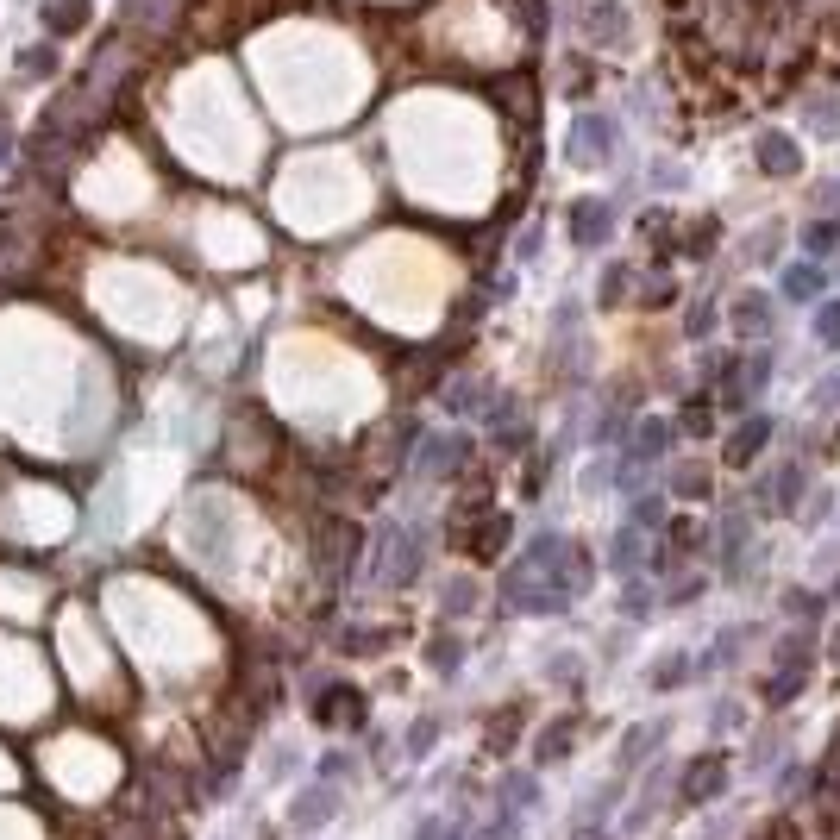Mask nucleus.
I'll list each match as a JSON object with an SVG mask.
<instances>
[{
	"label": "nucleus",
	"mask_w": 840,
	"mask_h": 840,
	"mask_svg": "<svg viewBox=\"0 0 840 840\" xmlns=\"http://www.w3.org/2000/svg\"><path fill=\"white\" fill-rule=\"evenodd\" d=\"M765 446H772V420H765V414H753L746 427H734V433H728V446H721V458H728V471H746V464H753Z\"/></svg>",
	"instance_id": "f257e3e1"
},
{
	"label": "nucleus",
	"mask_w": 840,
	"mask_h": 840,
	"mask_svg": "<svg viewBox=\"0 0 840 840\" xmlns=\"http://www.w3.org/2000/svg\"><path fill=\"white\" fill-rule=\"evenodd\" d=\"M721 784H728V759H715V753H703V759H696V765H690V778L678 784V797H684V803H709V797H715V790H721Z\"/></svg>",
	"instance_id": "f03ea898"
},
{
	"label": "nucleus",
	"mask_w": 840,
	"mask_h": 840,
	"mask_svg": "<svg viewBox=\"0 0 840 840\" xmlns=\"http://www.w3.org/2000/svg\"><path fill=\"white\" fill-rule=\"evenodd\" d=\"M759 163H765V176H797L803 170V151H797V138H790V132H765L759 138Z\"/></svg>",
	"instance_id": "7ed1b4c3"
},
{
	"label": "nucleus",
	"mask_w": 840,
	"mask_h": 840,
	"mask_svg": "<svg viewBox=\"0 0 840 840\" xmlns=\"http://www.w3.org/2000/svg\"><path fill=\"white\" fill-rule=\"evenodd\" d=\"M571 239L577 245H602V239H609V201H577L571 207Z\"/></svg>",
	"instance_id": "20e7f679"
},
{
	"label": "nucleus",
	"mask_w": 840,
	"mask_h": 840,
	"mask_svg": "<svg viewBox=\"0 0 840 840\" xmlns=\"http://www.w3.org/2000/svg\"><path fill=\"white\" fill-rule=\"evenodd\" d=\"M734 326H740V333H765V326H772V295H765V289L734 295Z\"/></svg>",
	"instance_id": "39448f33"
},
{
	"label": "nucleus",
	"mask_w": 840,
	"mask_h": 840,
	"mask_svg": "<svg viewBox=\"0 0 840 840\" xmlns=\"http://www.w3.org/2000/svg\"><path fill=\"white\" fill-rule=\"evenodd\" d=\"M784 295L790 301H815V295H822V270H815V264H790L784 270Z\"/></svg>",
	"instance_id": "423d86ee"
},
{
	"label": "nucleus",
	"mask_w": 840,
	"mask_h": 840,
	"mask_svg": "<svg viewBox=\"0 0 840 840\" xmlns=\"http://www.w3.org/2000/svg\"><path fill=\"white\" fill-rule=\"evenodd\" d=\"M834 245H840V220H809L803 226V251H809V258H828Z\"/></svg>",
	"instance_id": "0eeeda50"
},
{
	"label": "nucleus",
	"mask_w": 840,
	"mask_h": 840,
	"mask_svg": "<svg viewBox=\"0 0 840 840\" xmlns=\"http://www.w3.org/2000/svg\"><path fill=\"white\" fill-rule=\"evenodd\" d=\"M577 151L602 157V151H609V126H602V120H577Z\"/></svg>",
	"instance_id": "6e6552de"
},
{
	"label": "nucleus",
	"mask_w": 840,
	"mask_h": 840,
	"mask_svg": "<svg viewBox=\"0 0 840 840\" xmlns=\"http://www.w3.org/2000/svg\"><path fill=\"white\" fill-rule=\"evenodd\" d=\"M815 339L840 345V301H822V308H815Z\"/></svg>",
	"instance_id": "1a4fd4ad"
},
{
	"label": "nucleus",
	"mask_w": 840,
	"mask_h": 840,
	"mask_svg": "<svg viewBox=\"0 0 840 840\" xmlns=\"http://www.w3.org/2000/svg\"><path fill=\"white\" fill-rule=\"evenodd\" d=\"M659 734H665V728H659V721H652V728H640L634 740H627V746H621V772H627V765H634L640 753H652V740H659Z\"/></svg>",
	"instance_id": "9d476101"
},
{
	"label": "nucleus",
	"mask_w": 840,
	"mask_h": 840,
	"mask_svg": "<svg viewBox=\"0 0 840 840\" xmlns=\"http://www.w3.org/2000/svg\"><path fill=\"white\" fill-rule=\"evenodd\" d=\"M596 38H615V32H627V19H621V7H609V0H602L596 7V26H590Z\"/></svg>",
	"instance_id": "9b49d317"
},
{
	"label": "nucleus",
	"mask_w": 840,
	"mask_h": 840,
	"mask_svg": "<svg viewBox=\"0 0 840 840\" xmlns=\"http://www.w3.org/2000/svg\"><path fill=\"white\" fill-rule=\"evenodd\" d=\"M797 690H803V671H784L778 684H765V703H790Z\"/></svg>",
	"instance_id": "f8f14e48"
},
{
	"label": "nucleus",
	"mask_w": 840,
	"mask_h": 840,
	"mask_svg": "<svg viewBox=\"0 0 840 840\" xmlns=\"http://www.w3.org/2000/svg\"><path fill=\"white\" fill-rule=\"evenodd\" d=\"M640 565V533H621L615 540V571H634Z\"/></svg>",
	"instance_id": "ddd939ff"
},
{
	"label": "nucleus",
	"mask_w": 840,
	"mask_h": 840,
	"mask_svg": "<svg viewBox=\"0 0 840 840\" xmlns=\"http://www.w3.org/2000/svg\"><path fill=\"white\" fill-rule=\"evenodd\" d=\"M815 214H822V220H840V182H822V189H815Z\"/></svg>",
	"instance_id": "4468645a"
},
{
	"label": "nucleus",
	"mask_w": 840,
	"mask_h": 840,
	"mask_svg": "<svg viewBox=\"0 0 840 840\" xmlns=\"http://www.w3.org/2000/svg\"><path fill=\"white\" fill-rule=\"evenodd\" d=\"M703 489H709L703 464H684V471H678V496H703Z\"/></svg>",
	"instance_id": "2eb2a0df"
},
{
	"label": "nucleus",
	"mask_w": 840,
	"mask_h": 840,
	"mask_svg": "<svg viewBox=\"0 0 840 840\" xmlns=\"http://www.w3.org/2000/svg\"><path fill=\"white\" fill-rule=\"evenodd\" d=\"M797 496H803V471H797V464H790V471L778 477V508H790Z\"/></svg>",
	"instance_id": "dca6fc26"
},
{
	"label": "nucleus",
	"mask_w": 840,
	"mask_h": 840,
	"mask_svg": "<svg viewBox=\"0 0 840 840\" xmlns=\"http://www.w3.org/2000/svg\"><path fill=\"white\" fill-rule=\"evenodd\" d=\"M690 678V659H665L659 665V678H652V684H659V690H671V684H684Z\"/></svg>",
	"instance_id": "f3484780"
},
{
	"label": "nucleus",
	"mask_w": 840,
	"mask_h": 840,
	"mask_svg": "<svg viewBox=\"0 0 840 840\" xmlns=\"http://www.w3.org/2000/svg\"><path fill=\"white\" fill-rule=\"evenodd\" d=\"M784 609H790V615H822V602H815L809 590H790V596H784Z\"/></svg>",
	"instance_id": "a211bd4d"
},
{
	"label": "nucleus",
	"mask_w": 840,
	"mask_h": 840,
	"mask_svg": "<svg viewBox=\"0 0 840 840\" xmlns=\"http://www.w3.org/2000/svg\"><path fill=\"white\" fill-rule=\"evenodd\" d=\"M684 427H690V433H709V402H690V408H684Z\"/></svg>",
	"instance_id": "6ab92c4d"
},
{
	"label": "nucleus",
	"mask_w": 840,
	"mask_h": 840,
	"mask_svg": "<svg viewBox=\"0 0 840 840\" xmlns=\"http://www.w3.org/2000/svg\"><path fill=\"white\" fill-rule=\"evenodd\" d=\"M640 452H665V427H659V420H652V427L640 433Z\"/></svg>",
	"instance_id": "aec40b11"
}]
</instances>
